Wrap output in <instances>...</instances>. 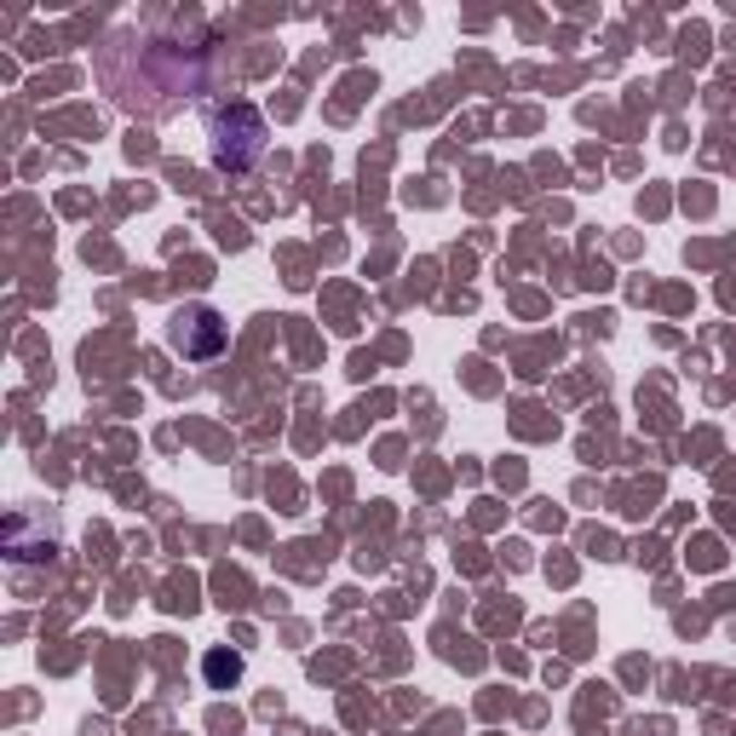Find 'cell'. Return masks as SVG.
Here are the masks:
<instances>
[{"mask_svg": "<svg viewBox=\"0 0 736 736\" xmlns=\"http://www.w3.org/2000/svg\"><path fill=\"white\" fill-rule=\"evenodd\" d=\"M224 340H231V329H224V317L208 311V305H191V311H179V322H173V345L184 357H196V363L219 357Z\"/></svg>", "mask_w": 736, "mask_h": 736, "instance_id": "obj_2", "label": "cell"}, {"mask_svg": "<svg viewBox=\"0 0 736 736\" xmlns=\"http://www.w3.org/2000/svg\"><path fill=\"white\" fill-rule=\"evenodd\" d=\"M201 673H208V685L231 690V685L242 679V657H236V650H208V662H201Z\"/></svg>", "mask_w": 736, "mask_h": 736, "instance_id": "obj_3", "label": "cell"}, {"mask_svg": "<svg viewBox=\"0 0 736 736\" xmlns=\"http://www.w3.org/2000/svg\"><path fill=\"white\" fill-rule=\"evenodd\" d=\"M265 156V115L254 105H231L213 115V161L224 173H242Z\"/></svg>", "mask_w": 736, "mask_h": 736, "instance_id": "obj_1", "label": "cell"}]
</instances>
